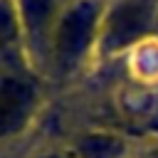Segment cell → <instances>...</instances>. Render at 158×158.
I'll list each match as a JSON object with an SVG mask.
<instances>
[{
  "label": "cell",
  "instance_id": "cell-1",
  "mask_svg": "<svg viewBox=\"0 0 158 158\" xmlns=\"http://www.w3.org/2000/svg\"><path fill=\"white\" fill-rule=\"evenodd\" d=\"M158 35V0H114L104 7L99 49L118 54Z\"/></svg>",
  "mask_w": 158,
  "mask_h": 158
},
{
  "label": "cell",
  "instance_id": "cell-2",
  "mask_svg": "<svg viewBox=\"0 0 158 158\" xmlns=\"http://www.w3.org/2000/svg\"><path fill=\"white\" fill-rule=\"evenodd\" d=\"M104 5L99 0H77L64 10L54 27V54L64 69L77 67L99 42Z\"/></svg>",
  "mask_w": 158,
  "mask_h": 158
},
{
  "label": "cell",
  "instance_id": "cell-3",
  "mask_svg": "<svg viewBox=\"0 0 158 158\" xmlns=\"http://www.w3.org/2000/svg\"><path fill=\"white\" fill-rule=\"evenodd\" d=\"M35 106V91L20 79L0 81V136L15 133L25 126Z\"/></svg>",
  "mask_w": 158,
  "mask_h": 158
},
{
  "label": "cell",
  "instance_id": "cell-4",
  "mask_svg": "<svg viewBox=\"0 0 158 158\" xmlns=\"http://www.w3.org/2000/svg\"><path fill=\"white\" fill-rule=\"evenodd\" d=\"M77 153L81 158H123L126 143L114 133H86L77 141Z\"/></svg>",
  "mask_w": 158,
  "mask_h": 158
},
{
  "label": "cell",
  "instance_id": "cell-5",
  "mask_svg": "<svg viewBox=\"0 0 158 158\" xmlns=\"http://www.w3.org/2000/svg\"><path fill=\"white\" fill-rule=\"evenodd\" d=\"M54 10V0H22V15L30 30H40L47 25L49 15Z\"/></svg>",
  "mask_w": 158,
  "mask_h": 158
},
{
  "label": "cell",
  "instance_id": "cell-6",
  "mask_svg": "<svg viewBox=\"0 0 158 158\" xmlns=\"http://www.w3.org/2000/svg\"><path fill=\"white\" fill-rule=\"evenodd\" d=\"M17 37V15L7 0H0V42H10Z\"/></svg>",
  "mask_w": 158,
  "mask_h": 158
},
{
  "label": "cell",
  "instance_id": "cell-7",
  "mask_svg": "<svg viewBox=\"0 0 158 158\" xmlns=\"http://www.w3.org/2000/svg\"><path fill=\"white\" fill-rule=\"evenodd\" d=\"M52 158H59V156H52Z\"/></svg>",
  "mask_w": 158,
  "mask_h": 158
}]
</instances>
